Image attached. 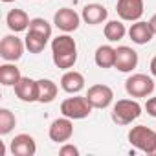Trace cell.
Segmentation results:
<instances>
[{"mask_svg":"<svg viewBox=\"0 0 156 156\" xmlns=\"http://www.w3.org/2000/svg\"><path fill=\"white\" fill-rule=\"evenodd\" d=\"M51 57L57 68L61 70H68L77 62V44L75 41L64 33L59 35L51 41Z\"/></svg>","mask_w":156,"mask_h":156,"instance_id":"1","label":"cell"},{"mask_svg":"<svg viewBox=\"0 0 156 156\" xmlns=\"http://www.w3.org/2000/svg\"><path fill=\"white\" fill-rule=\"evenodd\" d=\"M112 121L118 125H129L141 116V105L136 99H119L112 107Z\"/></svg>","mask_w":156,"mask_h":156,"instance_id":"2","label":"cell"},{"mask_svg":"<svg viewBox=\"0 0 156 156\" xmlns=\"http://www.w3.org/2000/svg\"><path fill=\"white\" fill-rule=\"evenodd\" d=\"M92 103L88 101L87 96H73V98H66L61 103V112L62 116L70 118V119H85L90 116L92 112Z\"/></svg>","mask_w":156,"mask_h":156,"instance_id":"3","label":"cell"},{"mask_svg":"<svg viewBox=\"0 0 156 156\" xmlns=\"http://www.w3.org/2000/svg\"><path fill=\"white\" fill-rule=\"evenodd\" d=\"M129 141L130 145L143 151L145 154H151L156 147V132L145 125H138L129 130Z\"/></svg>","mask_w":156,"mask_h":156,"instance_id":"4","label":"cell"},{"mask_svg":"<svg viewBox=\"0 0 156 156\" xmlns=\"http://www.w3.org/2000/svg\"><path fill=\"white\" fill-rule=\"evenodd\" d=\"M125 90L130 98H147L154 92V81L145 73H134L125 81Z\"/></svg>","mask_w":156,"mask_h":156,"instance_id":"5","label":"cell"},{"mask_svg":"<svg viewBox=\"0 0 156 156\" xmlns=\"http://www.w3.org/2000/svg\"><path fill=\"white\" fill-rule=\"evenodd\" d=\"M26 42H22L17 35H6L0 42V57L8 62H15L22 57Z\"/></svg>","mask_w":156,"mask_h":156,"instance_id":"6","label":"cell"},{"mask_svg":"<svg viewBox=\"0 0 156 156\" xmlns=\"http://www.w3.org/2000/svg\"><path fill=\"white\" fill-rule=\"evenodd\" d=\"M53 24H55L61 31L72 33V31H75L77 28H79L81 17L77 15L72 8H61V9L55 11V15H53Z\"/></svg>","mask_w":156,"mask_h":156,"instance_id":"7","label":"cell"},{"mask_svg":"<svg viewBox=\"0 0 156 156\" xmlns=\"http://www.w3.org/2000/svg\"><path fill=\"white\" fill-rule=\"evenodd\" d=\"M48 134H50L51 141H55V143H66L73 136V123H72V119L66 118V116L53 119L51 125H50Z\"/></svg>","mask_w":156,"mask_h":156,"instance_id":"8","label":"cell"},{"mask_svg":"<svg viewBox=\"0 0 156 156\" xmlns=\"http://www.w3.org/2000/svg\"><path fill=\"white\" fill-rule=\"evenodd\" d=\"M87 98H88V101L92 103L94 108H107L114 99V92H112V88L108 85L99 83V85H92L88 88Z\"/></svg>","mask_w":156,"mask_h":156,"instance_id":"9","label":"cell"},{"mask_svg":"<svg viewBox=\"0 0 156 156\" xmlns=\"http://www.w3.org/2000/svg\"><path fill=\"white\" fill-rule=\"evenodd\" d=\"M116 11L121 20L136 22L143 15V0H118Z\"/></svg>","mask_w":156,"mask_h":156,"instance_id":"10","label":"cell"},{"mask_svg":"<svg viewBox=\"0 0 156 156\" xmlns=\"http://www.w3.org/2000/svg\"><path fill=\"white\" fill-rule=\"evenodd\" d=\"M13 88H15V94L20 101L33 103L39 99V83L35 79H31V77H20V81Z\"/></svg>","mask_w":156,"mask_h":156,"instance_id":"11","label":"cell"},{"mask_svg":"<svg viewBox=\"0 0 156 156\" xmlns=\"http://www.w3.org/2000/svg\"><path fill=\"white\" fill-rule=\"evenodd\" d=\"M136 66H138V53L132 48H129V46L116 48V64H114V68L127 73V72H132Z\"/></svg>","mask_w":156,"mask_h":156,"instance_id":"12","label":"cell"},{"mask_svg":"<svg viewBox=\"0 0 156 156\" xmlns=\"http://www.w3.org/2000/svg\"><path fill=\"white\" fill-rule=\"evenodd\" d=\"M11 154L13 156H33L37 152L35 140L30 134H19L11 140Z\"/></svg>","mask_w":156,"mask_h":156,"instance_id":"13","label":"cell"},{"mask_svg":"<svg viewBox=\"0 0 156 156\" xmlns=\"http://www.w3.org/2000/svg\"><path fill=\"white\" fill-rule=\"evenodd\" d=\"M61 88L68 94H79L85 88V75L75 70L64 72L61 77Z\"/></svg>","mask_w":156,"mask_h":156,"instance_id":"14","label":"cell"},{"mask_svg":"<svg viewBox=\"0 0 156 156\" xmlns=\"http://www.w3.org/2000/svg\"><path fill=\"white\" fill-rule=\"evenodd\" d=\"M129 37L134 44H147L152 41L154 37V31L151 28L149 22H143V20H136L130 28H129Z\"/></svg>","mask_w":156,"mask_h":156,"instance_id":"15","label":"cell"},{"mask_svg":"<svg viewBox=\"0 0 156 156\" xmlns=\"http://www.w3.org/2000/svg\"><path fill=\"white\" fill-rule=\"evenodd\" d=\"M107 17H108V11L101 4H87L83 8V13H81V19L90 26H98V24L105 22Z\"/></svg>","mask_w":156,"mask_h":156,"instance_id":"16","label":"cell"},{"mask_svg":"<svg viewBox=\"0 0 156 156\" xmlns=\"http://www.w3.org/2000/svg\"><path fill=\"white\" fill-rule=\"evenodd\" d=\"M6 22H8V28L11 31L19 33V31H26L30 28L31 20H30V17H28L26 11H22V9H11L8 13V17H6Z\"/></svg>","mask_w":156,"mask_h":156,"instance_id":"17","label":"cell"},{"mask_svg":"<svg viewBox=\"0 0 156 156\" xmlns=\"http://www.w3.org/2000/svg\"><path fill=\"white\" fill-rule=\"evenodd\" d=\"M94 61L99 68H112L116 64V48L105 44V46H99L96 50V55H94Z\"/></svg>","mask_w":156,"mask_h":156,"instance_id":"18","label":"cell"},{"mask_svg":"<svg viewBox=\"0 0 156 156\" xmlns=\"http://www.w3.org/2000/svg\"><path fill=\"white\" fill-rule=\"evenodd\" d=\"M20 77H22L20 75V70L15 64L8 62V64L0 66V83H2L4 87H15L20 81Z\"/></svg>","mask_w":156,"mask_h":156,"instance_id":"19","label":"cell"},{"mask_svg":"<svg viewBox=\"0 0 156 156\" xmlns=\"http://www.w3.org/2000/svg\"><path fill=\"white\" fill-rule=\"evenodd\" d=\"M39 103H51L55 98H57V85L51 81V79H39Z\"/></svg>","mask_w":156,"mask_h":156,"instance_id":"20","label":"cell"},{"mask_svg":"<svg viewBox=\"0 0 156 156\" xmlns=\"http://www.w3.org/2000/svg\"><path fill=\"white\" fill-rule=\"evenodd\" d=\"M24 42H26V48L30 50V53H41V51L46 48L48 39H46L44 35L37 33V31L28 30V33H26V37H24Z\"/></svg>","mask_w":156,"mask_h":156,"instance_id":"21","label":"cell"},{"mask_svg":"<svg viewBox=\"0 0 156 156\" xmlns=\"http://www.w3.org/2000/svg\"><path fill=\"white\" fill-rule=\"evenodd\" d=\"M103 31H105V37L110 42H118V41H121L125 37V33H129L127 28H125V24L121 20H108L105 24V30Z\"/></svg>","mask_w":156,"mask_h":156,"instance_id":"22","label":"cell"},{"mask_svg":"<svg viewBox=\"0 0 156 156\" xmlns=\"http://www.w3.org/2000/svg\"><path fill=\"white\" fill-rule=\"evenodd\" d=\"M17 125V119H15V114L9 110V108H0V134L6 136L9 134Z\"/></svg>","mask_w":156,"mask_h":156,"instance_id":"23","label":"cell"},{"mask_svg":"<svg viewBox=\"0 0 156 156\" xmlns=\"http://www.w3.org/2000/svg\"><path fill=\"white\" fill-rule=\"evenodd\" d=\"M28 30H31V31H37V33L44 35L46 39H50V37H51V24H50L48 20L41 19V17H37V19H31V22H30V28H28Z\"/></svg>","mask_w":156,"mask_h":156,"instance_id":"24","label":"cell"},{"mask_svg":"<svg viewBox=\"0 0 156 156\" xmlns=\"http://www.w3.org/2000/svg\"><path fill=\"white\" fill-rule=\"evenodd\" d=\"M59 154H61V156H79V149H77L75 145L64 143V145L59 149Z\"/></svg>","mask_w":156,"mask_h":156,"instance_id":"25","label":"cell"},{"mask_svg":"<svg viewBox=\"0 0 156 156\" xmlns=\"http://www.w3.org/2000/svg\"><path fill=\"white\" fill-rule=\"evenodd\" d=\"M145 110H147V114H149V116L156 118V98H151V99L147 101V105H145Z\"/></svg>","mask_w":156,"mask_h":156,"instance_id":"26","label":"cell"},{"mask_svg":"<svg viewBox=\"0 0 156 156\" xmlns=\"http://www.w3.org/2000/svg\"><path fill=\"white\" fill-rule=\"evenodd\" d=\"M149 24H151V28H152V31H154V35H156V13L151 17V20H149Z\"/></svg>","mask_w":156,"mask_h":156,"instance_id":"27","label":"cell"},{"mask_svg":"<svg viewBox=\"0 0 156 156\" xmlns=\"http://www.w3.org/2000/svg\"><path fill=\"white\" fill-rule=\"evenodd\" d=\"M151 73L156 77V55L152 57V61H151Z\"/></svg>","mask_w":156,"mask_h":156,"instance_id":"28","label":"cell"},{"mask_svg":"<svg viewBox=\"0 0 156 156\" xmlns=\"http://www.w3.org/2000/svg\"><path fill=\"white\" fill-rule=\"evenodd\" d=\"M2 2H6V4H9V2H15V0H2Z\"/></svg>","mask_w":156,"mask_h":156,"instance_id":"29","label":"cell"},{"mask_svg":"<svg viewBox=\"0 0 156 156\" xmlns=\"http://www.w3.org/2000/svg\"><path fill=\"white\" fill-rule=\"evenodd\" d=\"M151 156H156V147H154V151L151 152Z\"/></svg>","mask_w":156,"mask_h":156,"instance_id":"30","label":"cell"}]
</instances>
